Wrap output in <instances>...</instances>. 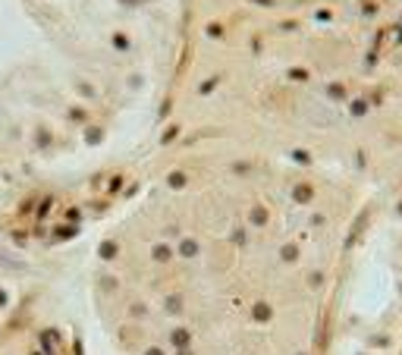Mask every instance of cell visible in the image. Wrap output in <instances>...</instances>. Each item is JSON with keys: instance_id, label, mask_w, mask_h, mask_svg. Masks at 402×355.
Instances as JSON below:
<instances>
[{"instance_id": "cell-1", "label": "cell", "mask_w": 402, "mask_h": 355, "mask_svg": "<svg viewBox=\"0 0 402 355\" xmlns=\"http://www.w3.org/2000/svg\"><path fill=\"white\" fill-rule=\"evenodd\" d=\"M29 299L22 296V286L10 273V267L0 264V355H16L22 340V311Z\"/></svg>"}]
</instances>
